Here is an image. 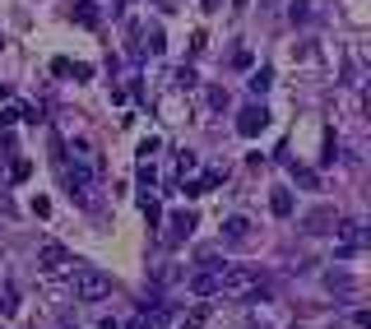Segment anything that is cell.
I'll list each match as a JSON object with an SVG mask.
<instances>
[{"label": "cell", "instance_id": "obj_1", "mask_svg": "<svg viewBox=\"0 0 371 329\" xmlns=\"http://www.w3.org/2000/svg\"><path fill=\"white\" fill-rule=\"evenodd\" d=\"M107 292H112V278L102 269H79L75 274V302H102Z\"/></svg>", "mask_w": 371, "mask_h": 329}, {"label": "cell", "instance_id": "obj_2", "mask_svg": "<svg viewBox=\"0 0 371 329\" xmlns=\"http://www.w3.org/2000/svg\"><path fill=\"white\" fill-rule=\"evenodd\" d=\"M251 287H256V274H251V269H241V264H227V269H218V292L246 297Z\"/></svg>", "mask_w": 371, "mask_h": 329}, {"label": "cell", "instance_id": "obj_3", "mask_svg": "<svg viewBox=\"0 0 371 329\" xmlns=\"http://www.w3.org/2000/svg\"><path fill=\"white\" fill-rule=\"evenodd\" d=\"M70 264L75 260H70V251L61 242H42L37 246V269H42V274H65Z\"/></svg>", "mask_w": 371, "mask_h": 329}, {"label": "cell", "instance_id": "obj_4", "mask_svg": "<svg viewBox=\"0 0 371 329\" xmlns=\"http://www.w3.org/2000/svg\"><path fill=\"white\" fill-rule=\"evenodd\" d=\"M61 181H65L70 199H89V190H93V172H89V167H79V163L61 167Z\"/></svg>", "mask_w": 371, "mask_h": 329}, {"label": "cell", "instance_id": "obj_5", "mask_svg": "<svg viewBox=\"0 0 371 329\" xmlns=\"http://www.w3.org/2000/svg\"><path fill=\"white\" fill-rule=\"evenodd\" d=\"M260 130H270V111L260 107V102H251V107H241V111H237V135L256 139Z\"/></svg>", "mask_w": 371, "mask_h": 329}, {"label": "cell", "instance_id": "obj_6", "mask_svg": "<svg viewBox=\"0 0 371 329\" xmlns=\"http://www.w3.org/2000/svg\"><path fill=\"white\" fill-rule=\"evenodd\" d=\"M334 228H339V237H344V246H339V255H353V251H358L362 242H367V232H362V223H358V218H339Z\"/></svg>", "mask_w": 371, "mask_h": 329}, {"label": "cell", "instance_id": "obj_7", "mask_svg": "<svg viewBox=\"0 0 371 329\" xmlns=\"http://www.w3.org/2000/svg\"><path fill=\"white\" fill-rule=\"evenodd\" d=\"M214 186H223V167H214V172H204V176H195V181H191V186H186V195H209V190H214Z\"/></svg>", "mask_w": 371, "mask_h": 329}, {"label": "cell", "instance_id": "obj_8", "mask_svg": "<svg viewBox=\"0 0 371 329\" xmlns=\"http://www.w3.org/2000/svg\"><path fill=\"white\" fill-rule=\"evenodd\" d=\"M334 209H311V213H306V218H302V228L306 232H329V228H334Z\"/></svg>", "mask_w": 371, "mask_h": 329}, {"label": "cell", "instance_id": "obj_9", "mask_svg": "<svg viewBox=\"0 0 371 329\" xmlns=\"http://www.w3.org/2000/svg\"><path fill=\"white\" fill-rule=\"evenodd\" d=\"M195 223H200V218H195V213H186V209H181V213H172V237H168V242H181V237H191Z\"/></svg>", "mask_w": 371, "mask_h": 329}, {"label": "cell", "instance_id": "obj_10", "mask_svg": "<svg viewBox=\"0 0 371 329\" xmlns=\"http://www.w3.org/2000/svg\"><path fill=\"white\" fill-rule=\"evenodd\" d=\"M70 5H75V19L84 28H98V0H70Z\"/></svg>", "mask_w": 371, "mask_h": 329}, {"label": "cell", "instance_id": "obj_11", "mask_svg": "<svg viewBox=\"0 0 371 329\" xmlns=\"http://www.w3.org/2000/svg\"><path fill=\"white\" fill-rule=\"evenodd\" d=\"M191 292L214 297V292H218V269H209V274H195V278H191Z\"/></svg>", "mask_w": 371, "mask_h": 329}, {"label": "cell", "instance_id": "obj_12", "mask_svg": "<svg viewBox=\"0 0 371 329\" xmlns=\"http://www.w3.org/2000/svg\"><path fill=\"white\" fill-rule=\"evenodd\" d=\"M223 237H227V242H246V237H251V223L237 213V218H227V223H223Z\"/></svg>", "mask_w": 371, "mask_h": 329}, {"label": "cell", "instance_id": "obj_13", "mask_svg": "<svg viewBox=\"0 0 371 329\" xmlns=\"http://www.w3.org/2000/svg\"><path fill=\"white\" fill-rule=\"evenodd\" d=\"M270 209L279 213V218H288V213H293V190H274V195H270Z\"/></svg>", "mask_w": 371, "mask_h": 329}, {"label": "cell", "instance_id": "obj_14", "mask_svg": "<svg viewBox=\"0 0 371 329\" xmlns=\"http://www.w3.org/2000/svg\"><path fill=\"white\" fill-rule=\"evenodd\" d=\"M246 84H251V93H265V88H270V84H274V70H265V66H260V70H256V75H251V79H246Z\"/></svg>", "mask_w": 371, "mask_h": 329}, {"label": "cell", "instance_id": "obj_15", "mask_svg": "<svg viewBox=\"0 0 371 329\" xmlns=\"http://www.w3.org/2000/svg\"><path fill=\"white\" fill-rule=\"evenodd\" d=\"M325 283H329V292H353V274H325Z\"/></svg>", "mask_w": 371, "mask_h": 329}, {"label": "cell", "instance_id": "obj_16", "mask_svg": "<svg viewBox=\"0 0 371 329\" xmlns=\"http://www.w3.org/2000/svg\"><path fill=\"white\" fill-rule=\"evenodd\" d=\"M19 311V297H14V287H0V316H14Z\"/></svg>", "mask_w": 371, "mask_h": 329}, {"label": "cell", "instance_id": "obj_17", "mask_svg": "<svg viewBox=\"0 0 371 329\" xmlns=\"http://www.w3.org/2000/svg\"><path fill=\"white\" fill-rule=\"evenodd\" d=\"M153 181H158V172H153V163L144 158V163H139V186H144V195L153 190Z\"/></svg>", "mask_w": 371, "mask_h": 329}, {"label": "cell", "instance_id": "obj_18", "mask_svg": "<svg viewBox=\"0 0 371 329\" xmlns=\"http://www.w3.org/2000/svg\"><path fill=\"white\" fill-rule=\"evenodd\" d=\"M293 181L306 186V190H315V172H306V167H297V163H293Z\"/></svg>", "mask_w": 371, "mask_h": 329}, {"label": "cell", "instance_id": "obj_19", "mask_svg": "<svg viewBox=\"0 0 371 329\" xmlns=\"http://www.w3.org/2000/svg\"><path fill=\"white\" fill-rule=\"evenodd\" d=\"M163 46H168V37H163V28H149V51H163Z\"/></svg>", "mask_w": 371, "mask_h": 329}, {"label": "cell", "instance_id": "obj_20", "mask_svg": "<svg viewBox=\"0 0 371 329\" xmlns=\"http://www.w3.org/2000/svg\"><path fill=\"white\" fill-rule=\"evenodd\" d=\"M209 107H227V88H209Z\"/></svg>", "mask_w": 371, "mask_h": 329}, {"label": "cell", "instance_id": "obj_21", "mask_svg": "<svg viewBox=\"0 0 371 329\" xmlns=\"http://www.w3.org/2000/svg\"><path fill=\"white\" fill-rule=\"evenodd\" d=\"M177 84H181V88H191V84H195V70H191V66H181V70H177Z\"/></svg>", "mask_w": 371, "mask_h": 329}, {"label": "cell", "instance_id": "obj_22", "mask_svg": "<svg viewBox=\"0 0 371 329\" xmlns=\"http://www.w3.org/2000/svg\"><path fill=\"white\" fill-rule=\"evenodd\" d=\"M153 154H158V139H153V135H149V139L139 144V158H153Z\"/></svg>", "mask_w": 371, "mask_h": 329}, {"label": "cell", "instance_id": "obj_23", "mask_svg": "<svg viewBox=\"0 0 371 329\" xmlns=\"http://www.w3.org/2000/svg\"><path fill=\"white\" fill-rule=\"evenodd\" d=\"M28 172H33V167H28V163H23V158H19V163H14V172H10V176H14V181H28Z\"/></svg>", "mask_w": 371, "mask_h": 329}, {"label": "cell", "instance_id": "obj_24", "mask_svg": "<svg viewBox=\"0 0 371 329\" xmlns=\"http://www.w3.org/2000/svg\"><path fill=\"white\" fill-rule=\"evenodd\" d=\"M177 167H181V176L195 172V154H181V158H177Z\"/></svg>", "mask_w": 371, "mask_h": 329}, {"label": "cell", "instance_id": "obj_25", "mask_svg": "<svg viewBox=\"0 0 371 329\" xmlns=\"http://www.w3.org/2000/svg\"><path fill=\"white\" fill-rule=\"evenodd\" d=\"M14 121H19V111H0V130H10Z\"/></svg>", "mask_w": 371, "mask_h": 329}, {"label": "cell", "instance_id": "obj_26", "mask_svg": "<svg viewBox=\"0 0 371 329\" xmlns=\"http://www.w3.org/2000/svg\"><path fill=\"white\" fill-rule=\"evenodd\" d=\"M125 329H149V316H139V320H130Z\"/></svg>", "mask_w": 371, "mask_h": 329}, {"label": "cell", "instance_id": "obj_27", "mask_svg": "<svg viewBox=\"0 0 371 329\" xmlns=\"http://www.w3.org/2000/svg\"><path fill=\"white\" fill-rule=\"evenodd\" d=\"M177 329H200V320H181V325Z\"/></svg>", "mask_w": 371, "mask_h": 329}, {"label": "cell", "instance_id": "obj_28", "mask_svg": "<svg viewBox=\"0 0 371 329\" xmlns=\"http://www.w3.org/2000/svg\"><path fill=\"white\" fill-rule=\"evenodd\" d=\"M98 329H121V325H116V320H102V325Z\"/></svg>", "mask_w": 371, "mask_h": 329}, {"label": "cell", "instance_id": "obj_29", "mask_svg": "<svg viewBox=\"0 0 371 329\" xmlns=\"http://www.w3.org/2000/svg\"><path fill=\"white\" fill-rule=\"evenodd\" d=\"M61 329H79V325H61Z\"/></svg>", "mask_w": 371, "mask_h": 329}, {"label": "cell", "instance_id": "obj_30", "mask_svg": "<svg viewBox=\"0 0 371 329\" xmlns=\"http://www.w3.org/2000/svg\"><path fill=\"white\" fill-rule=\"evenodd\" d=\"M241 5H246V0H237V10H241Z\"/></svg>", "mask_w": 371, "mask_h": 329}]
</instances>
